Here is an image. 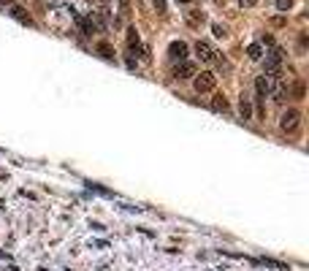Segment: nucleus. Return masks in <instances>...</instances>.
<instances>
[{"label": "nucleus", "instance_id": "obj_1", "mask_svg": "<svg viewBox=\"0 0 309 271\" xmlns=\"http://www.w3.org/2000/svg\"><path fill=\"white\" fill-rule=\"evenodd\" d=\"M279 128H282L285 133H296L298 128H301V111L287 109L282 117H279Z\"/></svg>", "mask_w": 309, "mask_h": 271}, {"label": "nucleus", "instance_id": "obj_2", "mask_svg": "<svg viewBox=\"0 0 309 271\" xmlns=\"http://www.w3.org/2000/svg\"><path fill=\"white\" fill-rule=\"evenodd\" d=\"M215 84H217V76L211 71L196 73V92H211V90H215Z\"/></svg>", "mask_w": 309, "mask_h": 271}, {"label": "nucleus", "instance_id": "obj_3", "mask_svg": "<svg viewBox=\"0 0 309 271\" xmlns=\"http://www.w3.org/2000/svg\"><path fill=\"white\" fill-rule=\"evenodd\" d=\"M196 54H198L204 63H215V60H217V49H215L209 41H198V44H196Z\"/></svg>", "mask_w": 309, "mask_h": 271}, {"label": "nucleus", "instance_id": "obj_4", "mask_svg": "<svg viewBox=\"0 0 309 271\" xmlns=\"http://www.w3.org/2000/svg\"><path fill=\"white\" fill-rule=\"evenodd\" d=\"M168 57H171L173 63H185V60H187V44H185V41H171Z\"/></svg>", "mask_w": 309, "mask_h": 271}, {"label": "nucleus", "instance_id": "obj_5", "mask_svg": "<svg viewBox=\"0 0 309 271\" xmlns=\"http://www.w3.org/2000/svg\"><path fill=\"white\" fill-rule=\"evenodd\" d=\"M196 63H177V68H173V79H190V76H196Z\"/></svg>", "mask_w": 309, "mask_h": 271}, {"label": "nucleus", "instance_id": "obj_6", "mask_svg": "<svg viewBox=\"0 0 309 271\" xmlns=\"http://www.w3.org/2000/svg\"><path fill=\"white\" fill-rule=\"evenodd\" d=\"M255 95H258V111H260L263 98L268 95V79H266V76H258V79H255Z\"/></svg>", "mask_w": 309, "mask_h": 271}, {"label": "nucleus", "instance_id": "obj_7", "mask_svg": "<svg viewBox=\"0 0 309 271\" xmlns=\"http://www.w3.org/2000/svg\"><path fill=\"white\" fill-rule=\"evenodd\" d=\"M11 16L16 19V22H22V25H27V27L33 25V19H30V14H27L25 8H22V6H11Z\"/></svg>", "mask_w": 309, "mask_h": 271}, {"label": "nucleus", "instance_id": "obj_8", "mask_svg": "<svg viewBox=\"0 0 309 271\" xmlns=\"http://www.w3.org/2000/svg\"><path fill=\"white\" fill-rule=\"evenodd\" d=\"M239 111H241V120H253V103H249L247 95L239 98Z\"/></svg>", "mask_w": 309, "mask_h": 271}, {"label": "nucleus", "instance_id": "obj_9", "mask_svg": "<svg viewBox=\"0 0 309 271\" xmlns=\"http://www.w3.org/2000/svg\"><path fill=\"white\" fill-rule=\"evenodd\" d=\"M185 19H187V25H190V27H201V25H204V14L196 11V8L185 11Z\"/></svg>", "mask_w": 309, "mask_h": 271}, {"label": "nucleus", "instance_id": "obj_10", "mask_svg": "<svg viewBox=\"0 0 309 271\" xmlns=\"http://www.w3.org/2000/svg\"><path fill=\"white\" fill-rule=\"evenodd\" d=\"M211 109H215V111H228V101L223 98V95H215V98H211Z\"/></svg>", "mask_w": 309, "mask_h": 271}, {"label": "nucleus", "instance_id": "obj_11", "mask_svg": "<svg viewBox=\"0 0 309 271\" xmlns=\"http://www.w3.org/2000/svg\"><path fill=\"white\" fill-rule=\"evenodd\" d=\"M247 54H249V60H260V57H263V44H253L247 49Z\"/></svg>", "mask_w": 309, "mask_h": 271}, {"label": "nucleus", "instance_id": "obj_12", "mask_svg": "<svg viewBox=\"0 0 309 271\" xmlns=\"http://www.w3.org/2000/svg\"><path fill=\"white\" fill-rule=\"evenodd\" d=\"M128 46H130V52H133V49H136V52L141 49V46H139V33L133 30V27L128 30Z\"/></svg>", "mask_w": 309, "mask_h": 271}, {"label": "nucleus", "instance_id": "obj_13", "mask_svg": "<svg viewBox=\"0 0 309 271\" xmlns=\"http://www.w3.org/2000/svg\"><path fill=\"white\" fill-rule=\"evenodd\" d=\"M211 33H215L217 38H225V35H228V30H225L223 25H211Z\"/></svg>", "mask_w": 309, "mask_h": 271}, {"label": "nucleus", "instance_id": "obj_14", "mask_svg": "<svg viewBox=\"0 0 309 271\" xmlns=\"http://www.w3.org/2000/svg\"><path fill=\"white\" fill-rule=\"evenodd\" d=\"M291 6H293V0H277V8H279V11H287Z\"/></svg>", "mask_w": 309, "mask_h": 271}, {"label": "nucleus", "instance_id": "obj_15", "mask_svg": "<svg viewBox=\"0 0 309 271\" xmlns=\"http://www.w3.org/2000/svg\"><path fill=\"white\" fill-rule=\"evenodd\" d=\"M128 11H130L128 0H120V14H122V16H128Z\"/></svg>", "mask_w": 309, "mask_h": 271}, {"label": "nucleus", "instance_id": "obj_16", "mask_svg": "<svg viewBox=\"0 0 309 271\" xmlns=\"http://www.w3.org/2000/svg\"><path fill=\"white\" fill-rule=\"evenodd\" d=\"M98 49H101V54H103V57H109V60H111V57H114V54H111V49H109V46H106V44H101Z\"/></svg>", "mask_w": 309, "mask_h": 271}, {"label": "nucleus", "instance_id": "obj_17", "mask_svg": "<svg viewBox=\"0 0 309 271\" xmlns=\"http://www.w3.org/2000/svg\"><path fill=\"white\" fill-rule=\"evenodd\" d=\"M154 6H158L160 14H166V0H154Z\"/></svg>", "mask_w": 309, "mask_h": 271}, {"label": "nucleus", "instance_id": "obj_18", "mask_svg": "<svg viewBox=\"0 0 309 271\" xmlns=\"http://www.w3.org/2000/svg\"><path fill=\"white\" fill-rule=\"evenodd\" d=\"M239 3H241V6H247V8H253V6H255V0H239Z\"/></svg>", "mask_w": 309, "mask_h": 271}, {"label": "nucleus", "instance_id": "obj_19", "mask_svg": "<svg viewBox=\"0 0 309 271\" xmlns=\"http://www.w3.org/2000/svg\"><path fill=\"white\" fill-rule=\"evenodd\" d=\"M0 3H11V0H0Z\"/></svg>", "mask_w": 309, "mask_h": 271}, {"label": "nucleus", "instance_id": "obj_20", "mask_svg": "<svg viewBox=\"0 0 309 271\" xmlns=\"http://www.w3.org/2000/svg\"><path fill=\"white\" fill-rule=\"evenodd\" d=\"M179 3H190V0H179Z\"/></svg>", "mask_w": 309, "mask_h": 271}]
</instances>
